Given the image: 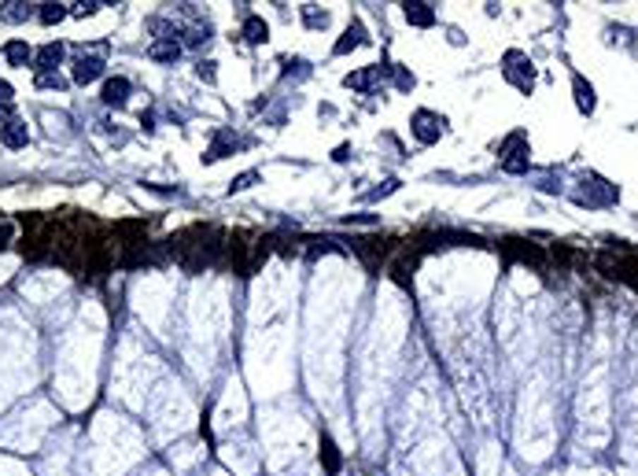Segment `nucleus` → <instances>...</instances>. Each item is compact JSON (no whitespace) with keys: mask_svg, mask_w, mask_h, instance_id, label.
<instances>
[{"mask_svg":"<svg viewBox=\"0 0 638 476\" xmlns=\"http://www.w3.org/2000/svg\"><path fill=\"white\" fill-rule=\"evenodd\" d=\"M594 266L609 277V281H620L638 292V255L634 251H598Z\"/></svg>","mask_w":638,"mask_h":476,"instance_id":"nucleus-1","label":"nucleus"},{"mask_svg":"<svg viewBox=\"0 0 638 476\" xmlns=\"http://www.w3.org/2000/svg\"><path fill=\"white\" fill-rule=\"evenodd\" d=\"M410 129H414V137H417L421 144H432V141H439V137H443L447 119H443V114H435V111H414Z\"/></svg>","mask_w":638,"mask_h":476,"instance_id":"nucleus-2","label":"nucleus"},{"mask_svg":"<svg viewBox=\"0 0 638 476\" xmlns=\"http://www.w3.org/2000/svg\"><path fill=\"white\" fill-rule=\"evenodd\" d=\"M502 255L517 258V262H528V266H535V270H546V251L535 248L531 240H502Z\"/></svg>","mask_w":638,"mask_h":476,"instance_id":"nucleus-3","label":"nucleus"},{"mask_svg":"<svg viewBox=\"0 0 638 476\" xmlns=\"http://www.w3.org/2000/svg\"><path fill=\"white\" fill-rule=\"evenodd\" d=\"M354 255L362 258L369 270H380V262L391 255V240H354Z\"/></svg>","mask_w":638,"mask_h":476,"instance_id":"nucleus-4","label":"nucleus"},{"mask_svg":"<svg viewBox=\"0 0 638 476\" xmlns=\"http://www.w3.org/2000/svg\"><path fill=\"white\" fill-rule=\"evenodd\" d=\"M104 74V59L100 56H78L74 59V81L78 85H89V81H96Z\"/></svg>","mask_w":638,"mask_h":476,"instance_id":"nucleus-5","label":"nucleus"},{"mask_svg":"<svg viewBox=\"0 0 638 476\" xmlns=\"http://www.w3.org/2000/svg\"><path fill=\"white\" fill-rule=\"evenodd\" d=\"M502 167L510 170V174L528 170V148H524V141H520V137H510V144H505V159H502Z\"/></svg>","mask_w":638,"mask_h":476,"instance_id":"nucleus-6","label":"nucleus"},{"mask_svg":"<svg viewBox=\"0 0 638 476\" xmlns=\"http://www.w3.org/2000/svg\"><path fill=\"white\" fill-rule=\"evenodd\" d=\"M100 96H104L107 107H126V100H129V78H122V74H119V78H107Z\"/></svg>","mask_w":638,"mask_h":476,"instance_id":"nucleus-7","label":"nucleus"},{"mask_svg":"<svg viewBox=\"0 0 638 476\" xmlns=\"http://www.w3.org/2000/svg\"><path fill=\"white\" fill-rule=\"evenodd\" d=\"M366 41H369V37H366V26H362V23H358V19H351V26H347V30H343V37L336 41V48H332V52H336V56H347V52H351V48H358V44H366Z\"/></svg>","mask_w":638,"mask_h":476,"instance_id":"nucleus-8","label":"nucleus"},{"mask_svg":"<svg viewBox=\"0 0 638 476\" xmlns=\"http://www.w3.org/2000/svg\"><path fill=\"white\" fill-rule=\"evenodd\" d=\"M0 141H4V148H26L30 133H26V126L19 119H8L4 126H0Z\"/></svg>","mask_w":638,"mask_h":476,"instance_id":"nucleus-9","label":"nucleus"},{"mask_svg":"<svg viewBox=\"0 0 638 476\" xmlns=\"http://www.w3.org/2000/svg\"><path fill=\"white\" fill-rule=\"evenodd\" d=\"M63 52H67V48H63L59 41L41 44V52H37V74H41V71H56L59 63H63Z\"/></svg>","mask_w":638,"mask_h":476,"instance_id":"nucleus-10","label":"nucleus"},{"mask_svg":"<svg viewBox=\"0 0 638 476\" xmlns=\"http://www.w3.org/2000/svg\"><path fill=\"white\" fill-rule=\"evenodd\" d=\"M148 56H152V59H159V63H174L177 56H181V44H177L174 37H159V41H152Z\"/></svg>","mask_w":638,"mask_h":476,"instance_id":"nucleus-11","label":"nucleus"},{"mask_svg":"<svg viewBox=\"0 0 638 476\" xmlns=\"http://www.w3.org/2000/svg\"><path fill=\"white\" fill-rule=\"evenodd\" d=\"M4 59L11 63V67H26V63L34 59V48H30L26 41H8L4 44Z\"/></svg>","mask_w":638,"mask_h":476,"instance_id":"nucleus-12","label":"nucleus"},{"mask_svg":"<svg viewBox=\"0 0 638 476\" xmlns=\"http://www.w3.org/2000/svg\"><path fill=\"white\" fill-rule=\"evenodd\" d=\"M243 41H248V44H263V41H270V26H266V19L251 15V19L243 23Z\"/></svg>","mask_w":638,"mask_h":476,"instance_id":"nucleus-13","label":"nucleus"},{"mask_svg":"<svg viewBox=\"0 0 638 476\" xmlns=\"http://www.w3.org/2000/svg\"><path fill=\"white\" fill-rule=\"evenodd\" d=\"M376 81H380V67H366V71L347 74V78H343V85H347V89H369V85H376Z\"/></svg>","mask_w":638,"mask_h":476,"instance_id":"nucleus-14","label":"nucleus"},{"mask_svg":"<svg viewBox=\"0 0 638 476\" xmlns=\"http://www.w3.org/2000/svg\"><path fill=\"white\" fill-rule=\"evenodd\" d=\"M402 11H406V23H414V26H432L435 23L432 4H402Z\"/></svg>","mask_w":638,"mask_h":476,"instance_id":"nucleus-15","label":"nucleus"},{"mask_svg":"<svg viewBox=\"0 0 638 476\" xmlns=\"http://www.w3.org/2000/svg\"><path fill=\"white\" fill-rule=\"evenodd\" d=\"M572 89H576V107H579L583 114H591V111H594V89H591V81H583V78L576 74Z\"/></svg>","mask_w":638,"mask_h":476,"instance_id":"nucleus-16","label":"nucleus"},{"mask_svg":"<svg viewBox=\"0 0 638 476\" xmlns=\"http://www.w3.org/2000/svg\"><path fill=\"white\" fill-rule=\"evenodd\" d=\"M414 266H417V258L406 251V255H399L395 262H391V277H395L399 285H410V277H414Z\"/></svg>","mask_w":638,"mask_h":476,"instance_id":"nucleus-17","label":"nucleus"},{"mask_svg":"<svg viewBox=\"0 0 638 476\" xmlns=\"http://www.w3.org/2000/svg\"><path fill=\"white\" fill-rule=\"evenodd\" d=\"M233 148H236V137H229V133H218V141H215V144L207 148V155H203V159H207V162H218V159H225L229 152H233Z\"/></svg>","mask_w":638,"mask_h":476,"instance_id":"nucleus-18","label":"nucleus"},{"mask_svg":"<svg viewBox=\"0 0 638 476\" xmlns=\"http://www.w3.org/2000/svg\"><path fill=\"white\" fill-rule=\"evenodd\" d=\"M67 4H41V11H37V19L44 23V26H56V23H63L67 19Z\"/></svg>","mask_w":638,"mask_h":476,"instance_id":"nucleus-19","label":"nucleus"},{"mask_svg":"<svg viewBox=\"0 0 638 476\" xmlns=\"http://www.w3.org/2000/svg\"><path fill=\"white\" fill-rule=\"evenodd\" d=\"M321 462L329 472H339V451H336L332 436H321Z\"/></svg>","mask_w":638,"mask_h":476,"instance_id":"nucleus-20","label":"nucleus"},{"mask_svg":"<svg viewBox=\"0 0 638 476\" xmlns=\"http://www.w3.org/2000/svg\"><path fill=\"white\" fill-rule=\"evenodd\" d=\"M30 15H34L30 4H4V8H0V19H4V23H26Z\"/></svg>","mask_w":638,"mask_h":476,"instance_id":"nucleus-21","label":"nucleus"},{"mask_svg":"<svg viewBox=\"0 0 638 476\" xmlns=\"http://www.w3.org/2000/svg\"><path fill=\"white\" fill-rule=\"evenodd\" d=\"M303 23H306L310 30H325V26H329V11H318L314 4H306V8H303Z\"/></svg>","mask_w":638,"mask_h":476,"instance_id":"nucleus-22","label":"nucleus"},{"mask_svg":"<svg viewBox=\"0 0 638 476\" xmlns=\"http://www.w3.org/2000/svg\"><path fill=\"white\" fill-rule=\"evenodd\" d=\"M23 255L26 258H44L48 255V240L44 237H26L23 240Z\"/></svg>","mask_w":638,"mask_h":476,"instance_id":"nucleus-23","label":"nucleus"},{"mask_svg":"<svg viewBox=\"0 0 638 476\" xmlns=\"http://www.w3.org/2000/svg\"><path fill=\"white\" fill-rule=\"evenodd\" d=\"M63 85H67V81H63L56 71H41L37 74V89H63Z\"/></svg>","mask_w":638,"mask_h":476,"instance_id":"nucleus-24","label":"nucleus"},{"mask_svg":"<svg viewBox=\"0 0 638 476\" xmlns=\"http://www.w3.org/2000/svg\"><path fill=\"white\" fill-rule=\"evenodd\" d=\"M195 74H200V78L207 81V85H215V81H218V71H215V63H210V59H200V67H195Z\"/></svg>","mask_w":638,"mask_h":476,"instance_id":"nucleus-25","label":"nucleus"},{"mask_svg":"<svg viewBox=\"0 0 638 476\" xmlns=\"http://www.w3.org/2000/svg\"><path fill=\"white\" fill-rule=\"evenodd\" d=\"M255 182H258V174H255V170H248V174H240V177H236V182L229 185V189H233V192H243V189H251Z\"/></svg>","mask_w":638,"mask_h":476,"instance_id":"nucleus-26","label":"nucleus"},{"mask_svg":"<svg viewBox=\"0 0 638 476\" xmlns=\"http://www.w3.org/2000/svg\"><path fill=\"white\" fill-rule=\"evenodd\" d=\"M100 8H104V4H96V0H89V4H74V15H78V19H85V15H96Z\"/></svg>","mask_w":638,"mask_h":476,"instance_id":"nucleus-27","label":"nucleus"},{"mask_svg":"<svg viewBox=\"0 0 638 476\" xmlns=\"http://www.w3.org/2000/svg\"><path fill=\"white\" fill-rule=\"evenodd\" d=\"M395 81H399V89H402V93H410V89H414V74H406V71H395Z\"/></svg>","mask_w":638,"mask_h":476,"instance_id":"nucleus-28","label":"nucleus"},{"mask_svg":"<svg viewBox=\"0 0 638 476\" xmlns=\"http://www.w3.org/2000/svg\"><path fill=\"white\" fill-rule=\"evenodd\" d=\"M11 93H15V89L8 85L4 78H0V104H11Z\"/></svg>","mask_w":638,"mask_h":476,"instance_id":"nucleus-29","label":"nucleus"}]
</instances>
